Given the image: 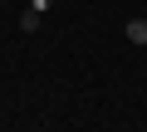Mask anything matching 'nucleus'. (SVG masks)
Segmentation results:
<instances>
[{
	"label": "nucleus",
	"mask_w": 147,
	"mask_h": 132,
	"mask_svg": "<svg viewBox=\"0 0 147 132\" xmlns=\"http://www.w3.org/2000/svg\"><path fill=\"white\" fill-rule=\"evenodd\" d=\"M132 44H147V20H127V29H123Z\"/></svg>",
	"instance_id": "nucleus-1"
},
{
	"label": "nucleus",
	"mask_w": 147,
	"mask_h": 132,
	"mask_svg": "<svg viewBox=\"0 0 147 132\" xmlns=\"http://www.w3.org/2000/svg\"><path fill=\"white\" fill-rule=\"evenodd\" d=\"M20 29L34 34V29H39V10H25V15H20Z\"/></svg>",
	"instance_id": "nucleus-2"
}]
</instances>
